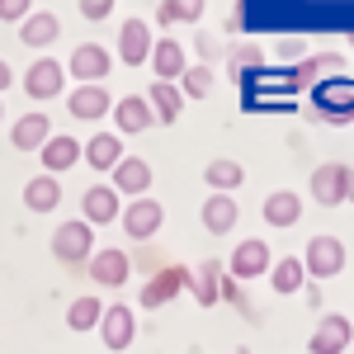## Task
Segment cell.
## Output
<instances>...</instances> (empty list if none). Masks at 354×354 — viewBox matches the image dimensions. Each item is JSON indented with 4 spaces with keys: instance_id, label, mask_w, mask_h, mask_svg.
<instances>
[{
    "instance_id": "3957f363",
    "label": "cell",
    "mask_w": 354,
    "mask_h": 354,
    "mask_svg": "<svg viewBox=\"0 0 354 354\" xmlns=\"http://www.w3.org/2000/svg\"><path fill=\"white\" fill-rule=\"evenodd\" d=\"M109 66H113V57L100 43H76L71 57H66V76L81 85H104L109 81Z\"/></svg>"
},
{
    "instance_id": "4dcf8cb0",
    "label": "cell",
    "mask_w": 354,
    "mask_h": 354,
    "mask_svg": "<svg viewBox=\"0 0 354 354\" xmlns=\"http://www.w3.org/2000/svg\"><path fill=\"white\" fill-rule=\"evenodd\" d=\"M100 317H104V302L100 298H76L71 307H66V330H95L100 326Z\"/></svg>"
},
{
    "instance_id": "83f0119b",
    "label": "cell",
    "mask_w": 354,
    "mask_h": 354,
    "mask_svg": "<svg viewBox=\"0 0 354 354\" xmlns=\"http://www.w3.org/2000/svg\"><path fill=\"white\" fill-rule=\"evenodd\" d=\"M302 283H307V270H302L298 255H283V260H274V265H270V288H274V293L293 298V293H302Z\"/></svg>"
},
{
    "instance_id": "30bf717a",
    "label": "cell",
    "mask_w": 354,
    "mask_h": 354,
    "mask_svg": "<svg viewBox=\"0 0 354 354\" xmlns=\"http://www.w3.org/2000/svg\"><path fill=\"white\" fill-rule=\"evenodd\" d=\"M128 274H133V260H128V250H118V245H104V250L90 255V279H95L100 288H123Z\"/></svg>"
},
{
    "instance_id": "44dd1931",
    "label": "cell",
    "mask_w": 354,
    "mask_h": 354,
    "mask_svg": "<svg viewBox=\"0 0 354 354\" xmlns=\"http://www.w3.org/2000/svg\"><path fill=\"white\" fill-rule=\"evenodd\" d=\"M147 104H151V113H156V123L175 128V123H180V113H185V95H180V85H170V81H151Z\"/></svg>"
},
{
    "instance_id": "e0dca14e",
    "label": "cell",
    "mask_w": 354,
    "mask_h": 354,
    "mask_svg": "<svg viewBox=\"0 0 354 354\" xmlns=\"http://www.w3.org/2000/svg\"><path fill=\"white\" fill-rule=\"evenodd\" d=\"M118 213H123V203H118L113 185H95V189H85V194H81V222H90V227L118 222Z\"/></svg>"
},
{
    "instance_id": "7c38bea8",
    "label": "cell",
    "mask_w": 354,
    "mask_h": 354,
    "mask_svg": "<svg viewBox=\"0 0 354 354\" xmlns=\"http://www.w3.org/2000/svg\"><path fill=\"white\" fill-rule=\"evenodd\" d=\"M274 255L265 241H241L236 250H232V260H227V274L236 279V283H245V279H260V274H270Z\"/></svg>"
},
{
    "instance_id": "6da1fadb",
    "label": "cell",
    "mask_w": 354,
    "mask_h": 354,
    "mask_svg": "<svg viewBox=\"0 0 354 354\" xmlns=\"http://www.w3.org/2000/svg\"><path fill=\"white\" fill-rule=\"evenodd\" d=\"M312 104L326 123H354V76H330L312 85Z\"/></svg>"
},
{
    "instance_id": "b9f144b4",
    "label": "cell",
    "mask_w": 354,
    "mask_h": 354,
    "mask_svg": "<svg viewBox=\"0 0 354 354\" xmlns=\"http://www.w3.org/2000/svg\"><path fill=\"white\" fill-rule=\"evenodd\" d=\"M236 354H250V350H236Z\"/></svg>"
},
{
    "instance_id": "2e32d148",
    "label": "cell",
    "mask_w": 354,
    "mask_h": 354,
    "mask_svg": "<svg viewBox=\"0 0 354 354\" xmlns=\"http://www.w3.org/2000/svg\"><path fill=\"white\" fill-rule=\"evenodd\" d=\"M345 175H350V165H340V161L317 165V170H312V198H317L322 208L345 203Z\"/></svg>"
},
{
    "instance_id": "d4e9b609",
    "label": "cell",
    "mask_w": 354,
    "mask_h": 354,
    "mask_svg": "<svg viewBox=\"0 0 354 354\" xmlns=\"http://www.w3.org/2000/svg\"><path fill=\"white\" fill-rule=\"evenodd\" d=\"M57 38H62V19L48 15V10H33L24 24H19V43L24 48H53Z\"/></svg>"
},
{
    "instance_id": "ba28073f",
    "label": "cell",
    "mask_w": 354,
    "mask_h": 354,
    "mask_svg": "<svg viewBox=\"0 0 354 354\" xmlns=\"http://www.w3.org/2000/svg\"><path fill=\"white\" fill-rule=\"evenodd\" d=\"M118 222H123V232H128L133 241H151V236L161 232V222H165V208L156 198H133V203L118 213Z\"/></svg>"
},
{
    "instance_id": "5bb4252c",
    "label": "cell",
    "mask_w": 354,
    "mask_h": 354,
    "mask_svg": "<svg viewBox=\"0 0 354 354\" xmlns=\"http://www.w3.org/2000/svg\"><path fill=\"white\" fill-rule=\"evenodd\" d=\"M113 123H118V137L128 133H147V128H156V113L147 104V95H123V100H113Z\"/></svg>"
},
{
    "instance_id": "9c48e42d",
    "label": "cell",
    "mask_w": 354,
    "mask_h": 354,
    "mask_svg": "<svg viewBox=\"0 0 354 354\" xmlns=\"http://www.w3.org/2000/svg\"><path fill=\"white\" fill-rule=\"evenodd\" d=\"M151 48H156V38H151V24L147 19H123L118 28V62H128V66H142V62H151Z\"/></svg>"
},
{
    "instance_id": "d6986e66",
    "label": "cell",
    "mask_w": 354,
    "mask_h": 354,
    "mask_svg": "<svg viewBox=\"0 0 354 354\" xmlns=\"http://www.w3.org/2000/svg\"><path fill=\"white\" fill-rule=\"evenodd\" d=\"M24 90L33 100H57L62 95V62L57 57H38L24 71Z\"/></svg>"
},
{
    "instance_id": "8d00e7d4",
    "label": "cell",
    "mask_w": 354,
    "mask_h": 354,
    "mask_svg": "<svg viewBox=\"0 0 354 354\" xmlns=\"http://www.w3.org/2000/svg\"><path fill=\"white\" fill-rule=\"evenodd\" d=\"M218 298H227V302H236V307H245V293H241V283H236L232 274H222V283H218Z\"/></svg>"
},
{
    "instance_id": "f1b7e54d",
    "label": "cell",
    "mask_w": 354,
    "mask_h": 354,
    "mask_svg": "<svg viewBox=\"0 0 354 354\" xmlns=\"http://www.w3.org/2000/svg\"><path fill=\"white\" fill-rule=\"evenodd\" d=\"M24 203L33 213H53L57 203H62V180L57 175H33L24 185Z\"/></svg>"
},
{
    "instance_id": "484cf974",
    "label": "cell",
    "mask_w": 354,
    "mask_h": 354,
    "mask_svg": "<svg viewBox=\"0 0 354 354\" xmlns=\"http://www.w3.org/2000/svg\"><path fill=\"white\" fill-rule=\"evenodd\" d=\"M222 274H227V265H222V260H203V265H194V274H189V293H194V302H198V307H213V302H218Z\"/></svg>"
},
{
    "instance_id": "7402d4cb",
    "label": "cell",
    "mask_w": 354,
    "mask_h": 354,
    "mask_svg": "<svg viewBox=\"0 0 354 354\" xmlns=\"http://www.w3.org/2000/svg\"><path fill=\"white\" fill-rule=\"evenodd\" d=\"M265 222L270 227H279V232H288V227H298V218H302V194H293V189H274L270 198H265Z\"/></svg>"
},
{
    "instance_id": "4fadbf2b",
    "label": "cell",
    "mask_w": 354,
    "mask_h": 354,
    "mask_svg": "<svg viewBox=\"0 0 354 354\" xmlns=\"http://www.w3.org/2000/svg\"><path fill=\"white\" fill-rule=\"evenodd\" d=\"M151 71H156V81H170V85H180V76L189 71L185 43H175V33L156 38V48H151Z\"/></svg>"
},
{
    "instance_id": "277c9868",
    "label": "cell",
    "mask_w": 354,
    "mask_h": 354,
    "mask_svg": "<svg viewBox=\"0 0 354 354\" xmlns=\"http://www.w3.org/2000/svg\"><path fill=\"white\" fill-rule=\"evenodd\" d=\"M302 270L312 279H335L345 270V241L340 236H312L307 250H302Z\"/></svg>"
},
{
    "instance_id": "d6a6232c",
    "label": "cell",
    "mask_w": 354,
    "mask_h": 354,
    "mask_svg": "<svg viewBox=\"0 0 354 354\" xmlns=\"http://www.w3.org/2000/svg\"><path fill=\"white\" fill-rule=\"evenodd\" d=\"M213 85H218V81H213V66L198 62V66H189V71L180 76V95H185V100H208Z\"/></svg>"
},
{
    "instance_id": "4316f807",
    "label": "cell",
    "mask_w": 354,
    "mask_h": 354,
    "mask_svg": "<svg viewBox=\"0 0 354 354\" xmlns=\"http://www.w3.org/2000/svg\"><path fill=\"white\" fill-rule=\"evenodd\" d=\"M241 180H245V170H241V161H232V156H213V161L203 165V185L213 194L241 189Z\"/></svg>"
},
{
    "instance_id": "8992f818",
    "label": "cell",
    "mask_w": 354,
    "mask_h": 354,
    "mask_svg": "<svg viewBox=\"0 0 354 354\" xmlns=\"http://www.w3.org/2000/svg\"><path fill=\"white\" fill-rule=\"evenodd\" d=\"M350 345H354V322L340 317V312H326L317 322V330H312V340H307L312 354H345Z\"/></svg>"
},
{
    "instance_id": "ab89813d",
    "label": "cell",
    "mask_w": 354,
    "mask_h": 354,
    "mask_svg": "<svg viewBox=\"0 0 354 354\" xmlns=\"http://www.w3.org/2000/svg\"><path fill=\"white\" fill-rule=\"evenodd\" d=\"M345 203H354V170L345 175Z\"/></svg>"
},
{
    "instance_id": "ffe728a7",
    "label": "cell",
    "mask_w": 354,
    "mask_h": 354,
    "mask_svg": "<svg viewBox=\"0 0 354 354\" xmlns=\"http://www.w3.org/2000/svg\"><path fill=\"white\" fill-rule=\"evenodd\" d=\"M81 161L90 165V170H100V175L113 170V165L123 161V137H118V133H95L81 147Z\"/></svg>"
},
{
    "instance_id": "f546056e",
    "label": "cell",
    "mask_w": 354,
    "mask_h": 354,
    "mask_svg": "<svg viewBox=\"0 0 354 354\" xmlns=\"http://www.w3.org/2000/svg\"><path fill=\"white\" fill-rule=\"evenodd\" d=\"M203 5H208V0H161V5H156V24L161 28L198 24V19H203Z\"/></svg>"
},
{
    "instance_id": "7a4b0ae2",
    "label": "cell",
    "mask_w": 354,
    "mask_h": 354,
    "mask_svg": "<svg viewBox=\"0 0 354 354\" xmlns=\"http://www.w3.org/2000/svg\"><path fill=\"white\" fill-rule=\"evenodd\" d=\"M53 255L62 265H90V255H95V227L81 218L62 222L53 232Z\"/></svg>"
},
{
    "instance_id": "f35d334b",
    "label": "cell",
    "mask_w": 354,
    "mask_h": 354,
    "mask_svg": "<svg viewBox=\"0 0 354 354\" xmlns=\"http://www.w3.org/2000/svg\"><path fill=\"white\" fill-rule=\"evenodd\" d=\"M15 81V71H10V62H5V57H0V90H5V85Z\"/></svg>"
},
{
    "instance_id": "8fae6325",
    "label": "cell",
    "mask_w": 354,
    "mask_h": 354,
    "mask_svg": "<svg viewBox=\"0 0 354 354\" xmlns=\"http://www.w3.org/2000/svg\"><path fill=\"white\" fill-rule=\"evenodd\" d=\"M66 113L81 118V123H100V118L113 113V100H109L104 85H76V90L66 95Z\"/></svg>"
},
{
    "instance_id": "7bdbcfd3",
    "label": "cell",
    "mask_w": 354,
    "mask_h": 354,
    "mask_svg": "<svg viewBox=\"0 0 354 354\" xmlns=\"http://www.w3.org/2000/svg\"><path fill=\"white\" fill-rule=\"evenodd\" d=\"M350 43H354V33H350Z\"/></svg>"
},
{
    "instance_id": "cb8c5ba5",
    "label": "cell",
    "mask_w": 354,
    "mask_h": 354,
    "mask_svg": "<svg viewBox=\"0 0 354 354\" xmlns=\"http://www.w3.org/2000/svg\"><path fill=\"white\" fill-rule=\"evenodd\" d=\"M198 222H203V232H213V236L232 232V227H236V198H232V194H208L203 208H198Z\"/></svg>"
},
{
    "instance_id": "603a6c76",
    "label": "cell",
    "mask_w": 354,
    "mask_h": 354,
    "mask_svg": "<svg viewBox=\"0 0 354 354\" xmlns=\"http://www.w3.org/2000/svg\"><path fill=\"white\" fill-rule=\"evenodd\" d=\"M48 137H53V118H48V113H24V118H15V128H10V142H15L19 151H43Z\"/></svg>"
},
{
    "instance_id": "836d02e7",
    "label": "cell",
    "mask_w": 354,
    "mask_h": 354,
    "mask_svg": "<svg viewBox=\"0 0 354 354\" xmlns=\"http://www.w3.org/2000/svg\"><path fill=\"white\" fill-rule=\"evenodd\" d=\"M260 62H265V53H260V48H255V43H241V48H232V62H227V66H232V76H236V81H241V76H245V66H250V71H255V66H260Z\"/></svg>"
},
{
    "instance_id": "9a60e30c",
    "label": "cell",
    "mask_w": 354,
    "mask_h": 354,
    "mask_svg": "<svg viewBox=\"0 0 354 354\" xmlns=\"http://www.w3.org/2000/svg\"><path fill=\"white\" fill-rule=\"evenodd\" d=\"M109 175H113V194H118V198H123V194H128V198H147V189H151V165L142 161V156H123Z\"/></svg>"
},
{
    "instance_id": "ac0fdd59",
    "label": "cell",
    "mask_w": 354,
    "mask_h": 354,
    "mask_svg": "<svg viewBox=\"0 0 354 354\" xmlns=\"http://www.w3.org/2000/svg\"><path fill=\"white\" fill-rule=\"evenodd\" d=\"M81 147L85 142H76L71 133H62V137L53 133L48 142H43V156H38V161H43V175H66L71 165L81 161Z\"/></svg>"
},
{
    "instance_id": "74e56055",
    "label": "cell",
    "mask_w": 354,
    "mask_h": 354,
    "mask_svg": "<svg viewBox=\"0 0 354 354\" xmlns=\"http://www.w3.org/2000/svg\"><path fill=\"white\" fill-rule=\"evenodd\" d=\"M198 53L213 62V57H218V38H213V33H198Z\"/></svg>"
},
{
    "instance_id": "60d3db41",
    "label": "cell",
    "mask_w": 354,
    "mask_h": 354,
    "mask_svg": "<svg viewBox=\"0 0 354 354\" xmlns=\"http://www.w3.org/2000/svg\"><path fill=\"white\" fill-rule=\"evenodd\" d=\"M0 118H5V104H0Z\"/></svg>"
},
{
    "instance_id": "52a82bcc",
    "label": "cell",
    "mask_w": 354,
    "mask_h": 354,
    "mask_svg": "<svg viewBox=\"0 0 354 354\" xmlns=\"http://www.w3.org/2000/svg\"><path fill=\"white\" fill-rule=\"evenodd\" d=\"M100 340H104V350H128L137 340V312L128 302H109V307H104V317H100Z\"/></svg>"
},
{
    "instance_id": "1f68e13d",
    "label": "cell",
    "mask_w": 354,
    "mask_h": 354,
    "mask_svg": "<svg viewBox=\"0 0 354 354\" xmlns=\"http://www.w3.org/2000/svg\"><path fill=\"white\" fill-rule=\"evenodd\" d=\"M322 76H340V57L326 53V57H307L302 66H293V81L298 85H317Z\"/></svg>"
},
{
    "instance_id": "d590c367",
    "label": "cell",
    "mask_w": 354,
    "mask_h": 354,
    "mask_svg": "<svg viewBox=\"0 0 354 354\" xmlns=\"http://www.w3.org/2000/svg\"><path fill=\"white\" fill-rule=\"evenodd\" d=\"M81 15L90 19V24H100V19L113 15V0H81Z\"/></svg>"
},
{
    "instance_id": "e575fe53",
    "label": "cell",
    "mask_w": 354,
    "mask_h": 354,
    "mask_svg": "<svg viewBox=\"0 0 354 354\" xmlns=\"http://www.w3.org/2000/svg\"><path fill=\"white\" fill-rule=\"evenodd\" d=\"M33 15V0H0V19L5 24H24Z\"/></svg>"
},
{
    "instance_id": "5b68a950",
    "label": "cell",
    "mask_w": 354,
    "mask_h": 354,
    "mask_svg": "<svg viewBox=\"0 0 354 354\" xmlns=\"http://www.w3.org/2000/svg\"><path fill=\"white\" fill-rule=\"evenodd\" d=\"M189 274L194 270H185V265H165V270H156L147 283H142V307H165V302H175L185 288H189Z\"/></svg>"
}]
</instances>
